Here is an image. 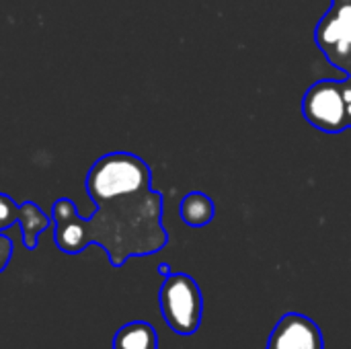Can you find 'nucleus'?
Masks as SVG:
<instances>
[{"instance_id": "nucleus-1", "label": "nucleus", "mask_w": 351, "mask_h": 349, "mask_svg": "<svg viewBox=\"0 0 351 349\" xmlns=\"http://www.w3.org/2000/svg\"><path fill=\"white\" fill-rule=\"evenodd\" d=\"M99 210L90 220L74 216L56 224V245L62 253L76 255L90 243H99L111 265L121 267L130 257L150 255L167 245L162 226V195L140 189L97 204Z\"/></svg>"}, {"instance_id": "nucleus-2", "label": "nucleus", "mask_w": 351, "mask_h": 349, "mask_svg": "<svg viewBox=\"0 0 351 349\" xmlns=\"http://www.w3.org/2000/svg\"><path fill=\"white\" fill-rule=\"evenodd\" d=\"M152 181L150 167L136 154L111 152L101 156L86 175V191L95 204L148 189Z\"/></svg>"}, {"instance_id": "nucleus-3", "label": "nucleus", "mask_w": 351, "mask_h": 349, "mask_svg": "<svg viewBox=\"0 0 351 349\" xmlns=\"http://www.w3.org/2000/svg\"><path fill=\"white\" fill-rule=\"evenodd\" d=\"M160 313L165 323L177 335H193L204 315V298L197 282L187 274H171L165 278L160 294Z\"/></svg>"}, {"instance_id": "nucleus-4", "label": "nucleus", "mask_w": 351, "mask_h": 349, "mask_svg": "<svg viewBox=\"0 0 351 349\" xmlns=\"http://www.w3.org/2000/svg\"><path fill=\"white\" fill-rule=\"evenodd\" d=\"M302 113L311 125L325 134H339L350 125L348 105L343 97V82L337 80H319L315 82L304 99Z\"/></svg>"}, {"instance_id": "nucleus-5", "label": "nucleus", "mask_w": 351, "mask_h": 349, "mask_svg": "<svg viewBox=\"0 0 351 349\" xmlns=\"http://www.w3.org/2000/svg\"><path fill=\"white\" fill-rule=\"evenodd\" d=\"M317 43L333 64H343L351 51V2H333L317 27Z\"/></svg>"}, {"instance_id": "nucleus-6", "label": "nucleus", "mask_w": 351, "mask_h": 349, "mask_svg": "<svg viewBox=\"0 0 351 349\" xmlns=\"http://www.w3.org/2000/svg\"><path fill=\"white\" fill-rule=\"evenodd\" d=\"M267 349H325V339L313 319L288 313L274 327Z\"/></svg>"}, {"instance_id": "nucleus-7", "label": "nucleus", "mask_w": 351, "mask_h": 349, "mask_svg": "<svg viewBox=\"0 0 351 349\" xmlns=\"http://www.w3.org/2000/svg\"><path fill=\"white\" fill-rule=\"evenodd\" d=\"M113 349H158V335L150 323L134 321L115 333Z\"/></svg>"}, {"instance_id": "nucleus-8", "label": "nucleus", "mask_w": 351, "mask_h": 349, "mask_svg": "<svg viewBox=\"0 0 351 349\" xmlns=\"http://www.w3.org/2000/svg\"><path fill=\"white\" fill-rule=\"evenodd\" d=\"M214 214H216L214 202L204 191H191L181 202V220L187 226L193 228L208 226L214 220Z\"/></svg>"}, {"instance_id": "nucleus-9", "label": "nucleus", "mask_w": 351, "mask_h": 349, "mask_svg": "<svg viewBox=\"0 0 351 349\" xmlns=\"http://www.w3.org/2000/svg\"><path fill=\"white\" fill-rule=\"evenodd\" d=\"M19 224H21V232H23V243L29 251H33L37 247V239L39 234L51 224V218L43 214V210L33 204V202H25L19 206Z\"/></svg>"}, {"instance_id": "nucleus-10", "label": "nucleus", "mask_w": 351, "mask_h": 349, "mask_svg": "<svg viewBox=\"0 0 351 349\" xmlns=\"http://www.w3.org/2000/svg\"><path fill=\"white\" fill-rule=\"evenodd\" d=\"M19 222V206L4 193H0V230Z\"/></svg>"}, {"instance_id": "nucleus-11", "label": "nucleus", "mask_w": 351, "mask_h": 349, "mask_svg": "<svg viewBox=\"0 0 351 349\" xmlns=\"http://www.w3.org/2000/svg\"><path fill=\"white\" fill-rule=\"evenodd\" d=\"M76 216V206L68 200V197H62L53 204L51 208V220L53 224H62V222H68Z\"/></svg>"}, {"instance_id": "nucleus-12", "label": "nucleus", "mask_w": 351, "mask_h": 349, "mask_svg": "<svg viewBox=\"0 0 351 349\" xmlns=\"http://www.w3.org/2000/svg\"><path fill=\"white\" fill-rule=\"evenodd\" d=\"M10 257H12V243H10L8 237L0 234V274L6 269Z\"/></svg>"}, {"instance_id": "nucleus-13", "label": "nucleus", "mask_w": 351, "mask_h": 349, "mask_svg": "<svg viewBox=\"0 0 351 349\" xmlns=\"http://www.w3.org/2000/svg\"><path fill=\"white\" fill-rule=\"evenodd\" d=\"M343 97H346V105H348V117H350L351 125V82H343Z\"/></svg>"}, {"instance_id": "nucleus-14", "label": "nucleus", "mask_w": 351, "mask_h": 349, "mask_svg": "<svg viewBox=\"0 0 351 349\" xmlns=\"http://www.w3.org/2000/svg\"><path fill=\"white\" fill-rule=\"evenodd\" d=\"M158 274H160L162 278H169V276H171V267H169L167 263H160V265H158Z\"/></svg>"}, {"instance_id": "nucleus-15", "label": "nucleus", "mask_w": 351, "mask_h": 349, "mask_svg": "<svg viewBox=\"0 0 351 349\" xmlns=\"http://www.w3.org/2000/svg\"><path fill=\"white\" fill-rule=\"evenodd\" d=\"M333 2H351V0H333Z\"/></svg>"}]
</instances>
